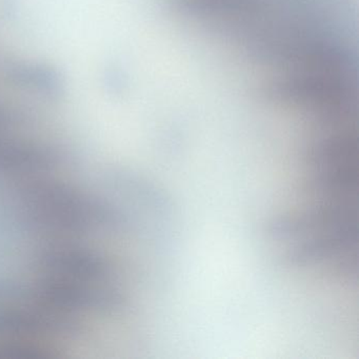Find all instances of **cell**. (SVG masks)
Listing matches in <instances>:
<instances>
[{"label":"cell","instance_id":"obj_1","mask_svg":"<svg viewBox=\"0 0 359 359\" xmlns=\"http://www.w3.org/2000/svg\"><path fill=\"white\" fill-rule=\"evenodd\" d=\"M22 201L28 222L51 235L81 234L117 220L107 205L58 182H31L22 188Z\"/></svg>","mask_w":359,"mask_h":359},{"label":"cell","instance_id":"obj_2","mask_svg":"<svg viewBox=\"0 0 359 359\" xmlns=\"http://www.w3.org/2000/svg\"><path fill=\"white\" fill-rule=\"evenodd\" d=\"M60 155L47 144L0 136V174H39L55 167Z\"/></svg>","mask_w":359,"mask_h":359},{"label":"cell","instance_id":"obj_3","mask_svg":"<svg viewBox=\"0 0 359 359\" xmlns=\"http://www.w3.org/2000/svg\"><path fill=\"white\" fill-rule=\"evenodd\" d=\"M10 75L18 85L41 90L45 93H55L60 89L58 75L43 66L16 65L12 67Z\"/></svg>","mask_w":359,"mask_h":359},{"label":"cell","instance_id":"obj_4","mask_svg":"<svg viewBox=\"0 0 359 359\" xmlns=\"http://www.w3.org/2000/svg\"><path fill=\"white\" fill-rule=\"evenodd\" d=\"M26 113L12 104L0 102V136L6 135L26 121Z\"/></svg>","mask_w":359,"mask_h":359}]
</instances>
